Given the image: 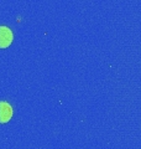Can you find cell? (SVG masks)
<instances>
[{
	"label": "cell",
	"mask_w": 141,
	"mask_h": 149,
	"mask_svg": "<svg viewBox=\"0 0 141 149\" xmlns=\"http://www.w3.org/2000/svg\"><path fill=\"white\" fill-rule=\"evenodd\" d=\"M14 34L10 27L0 25V49H6L12 44Z\"/></svg>",
	"instance_id": "1"
},
{
	"label": "cell",
	"mask_w": 141,
	"mask_h": 149,
	"mask_svg": "<svg viewBox=\"0 0 141 149\" xmlns=\"http://www.w3.org/2000/svg\"><path fill=\"white\" fill-rule=\"evenodd\" d=\"M14 111L11 104L6 101H0V124L8 123L12 118Z\"/></svg>",
	"instance_id": "2"
}]
</instances>
